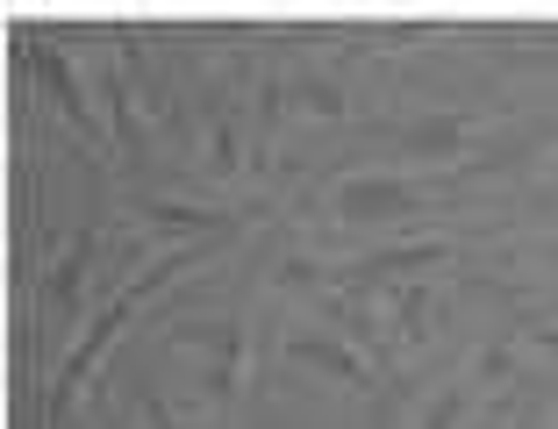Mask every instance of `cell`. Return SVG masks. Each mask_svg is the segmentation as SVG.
Returning <instances> with one entry per match:
<instances>
[{
  "label": "cell",
  "instance_id": "obj_1",
  "mask_svg": "<svg viewBox=\"0 0 558 429\" xmlns=\"http://www.w3.org/2000/svg\"><path fill=\"white\" fill-rule=\"evenodd\" d=\"M194 258H201V250H186V258H158V265H150V272H136V280L122 286V301H116V308H108V315H94V330H86L80 344H72L65 372H58V387H50V415L65 408V401H72V387H80L86 372H94V358H100V351H108V336H116L122 322H130V308H136V301H144L150 286H165V280H172V272H186V265H194Z\"/></svg>",
  "mask_w": 558,
  "mask_h": 429
},
{
  "label": "cell",
  "instance_id": "obj_2",
  "mask_svg": "<svg viewBox=\"0 0 558 429\" xmlns=\"http://www.w3.org/2000/svg\"><path fill=\"white\" fill-rule=\"evenodd\" d=\"M415 208V186L395 180V172H359V180L337 186V214L344 222H387V214H409Z\"/></svg>",
  "mask_w": 558,
  "mask_h": 429
},
{
  "label": "cell",
  "instance_id": "obj_3",
  "mask_svg": "<svg viewBox=\"0 0 558 429\" xmlns=\"http://www.w3.org/2000/svg\"><path fill=\"white\" fill-rule=\"evenodd\" d=\"M180 344L208 351V401H230L244 387V322H222V330H180Z\"/></svg>",
  "mask_w": 558,
  "mask_h": 429
},
{
  "label": "cell",
  "instance_id": "obj_4",
  "mask_svg": "<svg viewBox=\"0 0 558 429\" xmlns=\"http://www.w3.org/2000/svg\"><path fill=\"white\" fill-rule=\"evenodd\" d=\"M287 358H301V365H323V372H337L344 387H365V365H359V351H351V344H337V336H315V330H301V336H287Z\"/></svg>",
  "mask_w": 558,
  "mask_h": 429
},
{
  "label": "cell",
  "instance_id": "obj_5",
  "mask_svg": "<svg viewBox=\"0 0 558 429\" xmlns=\"http://www.w3.org/2000/svg\"><path fill=\"white\" fill-rule=\"evenodd\" d=\"M86 258H94V236H80V244L58 258V272H50V286H44V315L50 322H65L72 294H80V280H86Z\"/></svg>",
  "mask_w": 558,
  "mask_h": 429
},
{
  "label": "cell",
  "instance_id": "obj_6",
  "mask_svg": "<svg viewBox=\"0 0 558 429\" xmlns=\"http://www.w3.org/2000/svg\"><path fill=\"white\" fill-rule=\"evenodd\" d=\"M29 65H36V79H44L50 94H58V108H65L72 122H94V115H86V100H80V86H72V65H65V58H58V50L29 44Z\"/></svg>",
  "mask_w": 558,
  "mask_h": 429
},
{
  "label": "cell",
  "instance_id": "obj_7",
  "mask_svg": "<svg viewBox=\"0 0 558 429\" xmlns=\"http://www.w3.org/2000/svg\"><path fill=\"white\" fill-rule=\"evenodd\" d=\"M395 144L409 150V158H444V150L459 144V122H451V115H429V122H401V130H395Z\"/></svg>",
  "mask_w": 558,
  "mask_h": 429
},
{
  "label": "cell",
  "instance_id": "obj_8",
  "mask_svg": "<svg viewBox=\"0 0 558 429\" xmlns=\"http://www.w3.org/2000/svg\"><path fill=\"white\" fill-rule=\"evenodd\" d=\"M444 250L437 244H409V250H379V258H365L351 280H387V272H423V265H437Z\"/></svg>",
  "mask_w": 558,
  "mask_h": 429
},
{
  "label": "cell",
  "instance_id": "obj_9",
  "mask_svg": "<svg viewBox=\"0 0 558 429\" xmlns=\"http://www.w3.org/2000/svg\"><path fill=\"white\" fill-rule=\"evenodd\" d=\"M465 401H473V387H451V394H437V401L423 408V422H415V429H459V422H465Z\"/></svg>",
  "mask_w": 558,
  "mask_h": 429
},
{
  "label": "cell",
  "instance_id": "obj_10",
  "mask_svg": "<svg viewBox=\"0 0 558 429\" xmlns=\"http://www.w3.org/2000/svg\"><path fill=\"white\" fill-rule=\"evenodd\" d=\"M150 222H165V230H215V214H201V208H165V200H150Z\"/></svg>",
  "mask_w": 558,
  "mask_h": 429
},
{
  "label": "cell",
  "instance_id": "obj_11",
  "mask_svg": "<svg viewBox=\"0 0 558 429\" xmlns=\"http://www.w3.org/2000/svg\"><path fill=\"white\" fill-rule=\"evenodd\" d=\"M208 166L236 172V130H230V122H215V130H208Z\"/></svg>",
  "mask_w": 558,
  "mask_h": 429
},
{
  "label": "cell",
  "instance_id": "obj_12",
  "mask_svg": "<svg viewBox=\"0 0 558 429\" xmlns=\"http://www.w3.org/2000/svg\"><path fill=\"white\" fill-rule=\"evenodd\" d=\"M144 422H150V429H186L180 415H165V401H144Z\"/></svg>",
  "mask_w": 558,
  "mask_h": 429
},
{
  "label": "cell",
  "instance_id": "obj_13",
  "mask_svg": "<svg viewBox=\"0 0 558 429\" xmlns=\"http://www.w3.org/2000/svg\"><path fill=\"white\" fill-rule=\"evenodd\" d=\"M537 344H544V351H551V358H558V330H537Z\"/></svg>",
  "mask_w": 558,
  "mask_h": 429
},
{
  "label": "cell",
  "instance_id": "obj_14",
  "mask_svg": "<svg viewBox=\"0 0 558 429\" xmlns=\"http://www.w3.org/2000/svg\"><path fill=\"white\" fill-rule=\"evenodd\" d=\"M523 429H530V422H523Z\"/></svg>",
  "mask_w": 558,
  "mask_h": 429
}]
</instances>
